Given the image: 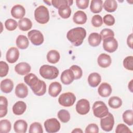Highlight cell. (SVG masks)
Segmentation results:
<instances>
[{
    "label": "cell",
    "instance_id": "24",
    "mask_svg": "<svg viewBox=\"0 0 133 133\" xmlns=\"http://www.w3.org/2000/svg\"><path fill=\"white\" fill-rule=\"evenodd\" d=\"M28 127L27 123L23 119H19L16 121L14 125L15 131L17 133H25Z\"/></svg>",
    "mask_w": 133,
    "mask_h": 133
},
{
    "label": "cell",
    "instance_id": "45",
    "mask_svg": "<svg viewBox=\"0 0 133 133\" xmlns=\"http://www.w3.org/2000/svg\"><path fill=\"white\" fill-rule=\"evenodd\" d=\"M115 132L116 133H131L132 131L129 128L124 124H119L117 125Z\"/></svg>",
    "mask_w": 133,
    "mask_h": 133
},
{
    "label": "cell",
    "instance_id": "41",
    "mask_svg": "<svg viewBox=\"0 0 133 133\" xmlns=\"http://www.w3.org/2000/svg\"><path fill=\"white\" fill-rule=\"evenodd\" d=\"M70 69L73 71L75 79H78L81 78L83 75V71L79 66L76 65H73L70 68Z\"/></svg>",
    "mask_w": 133,
    "mask_h": 133
},
{
    "label": "cell",
    "instance_id": "33",
    "mask_svg": "<svg viewBox=\"0 0 133 133\" xmlns=\"http://www.w3.org/2000/svg\"><path fill=\"white\" fill-rule=\"evenodd\" d=\"M109 105L113 109H118L121 107L122 104V99L118 97H111L108 101Z\"/></svg>",
    "mask_w": 133,
    "mask_h": 133
},
{
    "label": "cell",
    "instance_id": "38",
    "mask_svg": "<svg viewBox=\"0 0 133 133\" xmlns=\"http://www.w3.org/2000/svg\"><path fill=\"white\" fill-rule=\"evenodd\" d=\"M51 4L56 8H59L60 6L68 5L71 6L72 5L73 1L70 0H53L51 1Z\"/></svg>",
    "mask_w": 133,
    "mask_h": 133
},
{
    "label": "cell",
    "instance_id": "48",
    "mask_svg": "<svg viewBox=\"0 0 133 133\" xmlns=\"http://www.w3.org/2000/svg\"><path fill=\"white\" fill-rule=\"evenodd\" d=\"M89 0H76V4L77 7L82 9H85L88 6Z\"/></svg>",
    "mask_w": 133,
    "mask_h": 133
},
{
    "label": "cell",
    "instance_id": "2",
    "mask_svg": "<svg viewBox=\"0 0 133 133\" xmlns=\"http://www.w3.org/2000/svg\"><path fill=\"white\" fill-rule=\"evenodd\" d=\"M86 36L85 29L82 27H77L69 30L66 34L68 39L75 46H80Z\"/></svg>",
    "mask_w": 133,
    "mask_h": 133
},
{
    "label": "cell",
    "instance_id": "16",
    "mask_svg": "<svg viewBox=\"0 0 133 133\" xmlns=\"http://www.w3.org/2000/svg\"><path fill=\"white\" fill-rule=\"evenodd\" d=\"M98 65L103 68H106L109 66L111 64V57L106 54H100L97 59Z\"/></svg>",
    "mask_w": 133,
    "mask_h": 133
},
{
    "label": "cell",
    "instance_id": "40",
    "mask_svg": "<svg viewBox=\"0 0 133 133\" xmlns=\"http://www.w3.org/2000/svg\"><path fill=\"white\" fill-rule=\"evenodd\" d=\"M123 65L128 70H133V57L132 56L126 57L123 60Z\"/></svg>",
    "mask_w": 133,
    "mask_h": 133
},
{
    "label": "cell",
    "instance_id": "21",
    "mask_svg": "<svg viewBox=\"0 0 133 133\" xmlns=\"http://www.w3.org/2000/svg\"><path fill=\"white\" fill-rule=\"evenodd\" d=\"M14 83L10 79L6 78L1 82V90L4 93H10L13 89Z\"/></svg>",
    "mask_w": 133,
    "mask_h": 133
},
{
    "label": "cell",
    "instance_id": "32",
    "mask_svg": "<svg viewBox=\"0 0 133 133\" xmlns=\"http://www.w3.org/2000/svg\"><path fill=\"white\" fill-rule=\"evenodd\" d=\"M8 101L6 97H0V117H3L7 113Z\"/></svg>",
    "mask_w": 133,
    "mask_h": 133
},
{
    "label": "cell",
    "instance_id": "34",
    "mask_svg": "<svg viewBox=\"0 0 133 133\" xmlns=\"http://www.w3.org/2000/svg\"><path fill=\"white\" fill-rule=\"evenodd\" d=\"M123 119L124 122L127 125L131 126L133 124V111L131 110H127L123 114Z\"/></svg>",
    "mask_w": 133,
    "mask_h": 133
},
{
    "label": "cell",
    "instance_id": "25",
    "mask_svg": "<svg viewBox=\"0 0 133 133\" xmlns=\"http://www.w3.org/2000/svg\"><path fill=\"white\" fill-rule=\"evenodd\" d=\"M101 37L100 35L98 33H91L88 38V43L89 45L92 47H96L98 46L101 41Z\"/></svg>",
    "mask_w": 133,
    "mask_h": 133
},
{
    "label": "cell",
    "instance_id": "44",
    "mask_svg": "<svg viewBox=\"0 0 133 133\" xmlns=\"http://www.w3.org/2000/svg\"><path fill=\"white\" fill-rule=\"evenodd\" d=\"M91 23L95 27H99L102 25L103 20L102 17L99 15H94L91 19Z\"/></svg>",
    "mask_w": 133,
    "mask_h": 133
},
{
    "label": "cell",
    "instance_id": "46",
    "mask_svg": "<svg viewBox=\"0 0 133 133\" xmlns=\"http://www.w3.org/2000/svg\"><path fill=\"white\" fill-rule=\"evenodd\" d=\"M103 21L107 25L111 26L115 23V19L112 15L108 14L103 17Z\"/></svg>",
    "mask_w": 133,
    "mask_h": 133
},
{
    "label": "cell",
    "instance_id": "5",
    "mask_svg": "<svg viewBox=\"0 0 133 133\" xmlns=\"http://www.w3.org/2000/svg\"><path fill=\"white\" fill-rule=\"evenodd\" d=\"M94 115L98 118H102L108 115L109 110L106 104L101 101H96L92 105Z\"/></svg>",
    "mask_w": 133,
    "mask_h": 133
},
{
    "label": "cell",
    "instance_id": "27",
    "mask_svg": "<svg viewBox=\"0 0 133 133\" xmlns=\"http://www.w3.org/2000/svg\"><path fill=\"white\" fill-rule=\"evenodd\" d=\"M17 47L21 49H24L28 48L29 45V42L28 38L23 35H19L16 42Z\"/></svg>",
    "mask_w": 133,
    "mask_h": 133
},
{
    "label": "cell",
    "instance_id": "9",
    "mask_svg": "<svg viewBox=\"0 0 133 133\" xmlns=\"http://www.w3.org/2000/svg\"><path fill=\"white\" fill-rule=\"evenodd\" d=\"M28 36L31 43L36 46L42 44L44 42V36L38 30H31L28 33Z\"/></svg>",
    "mask_w": 133,
    "mask_h": 133
},
{
    "label": "cell",
    "instance_id": "28",
    "mask_svg": "<svg viewBox=\"0 0 133 133\" xmlns=\"http://www.w3.org/2000/svg\"><path fill=\"white\" fill-rule=\"evenodd\" d=\"M103 7L102 0H92L91 1L90 9L92 13L97 14L101 11Z\"/></svg>",
    "mask_w": 133,
    "mask_h": 133
},
{
    "label": "cell",
    "instance_id": "30",
    "mask_svg": "<svg viewBox=\"0 0 133 133\" xmlns=\"http://www.w3.org/2000/svg\"><path fill=\"white\" fill-rule=\"evenodd\" d=\"M104 9L108 12L115 11L117 7V4L115 0H105L103 4Z\"/></svg>",
    "mask_w": 133,
    "mask_h": 133
},
{
    "label": "cell",
    "instance_id": "49",
    "mask_svg": "<svg viewBox=\"0 0 133 133\" xmlns=\"http://www.w3.org/2000/svg\"><path fill=\"white\" fill-rule=\"evenodd\" d=\"M127 43L128 46L130 48H132V34L131 33L127 37Z\"/></svg>",
    "mask_w": 133,
    "mask_h": 133
},
{
    "label": "cell",
    "instance_id": "4",
    "mask_svg": "<svg viewBox=\"0 0 133 133\" xmlns=\"http://www.w3.org/2000/svg\"><path fill=\"white\" fill-rule=\"evenodd\" d=\"M34 17L39 23H47L49 20V14L47 8L43 5L37 7L34 11Z\"/></svg>",
    "mask_w": 133,
    "mask_h": 133
},
{
    "label": "cell",
    "instance_id": "26",
    "mask_svg": "<svg viewBox=\"0 0 133 133\" xmlns=\"http://www.w3.org/2000/svg\"><path fill=\"white\" fill-rule=\"evenodd\" d=\"M18 26L20 30L23 31H26L31 29L32 26V22L29 18H23L19 20Z\"/></svg>",
    "mask_w": 133,
    "mask_h": 133
},
{
    "label": "cell",
    "instance_id": "52",
    "mask_svg": "<svg viewBox=\"0 0 133 133\" xmlns=\"http://www.w3.org/2000/svg\"><path fill=\"white\" fill-rule=\"evenodd\" d=\"M45 3H47V5H51V4H50V1H44Z\"/></svg>",
    "mask_w": 133,
    "mask_h": 133
},
{
    "label": "cell",
    "instance_id": "7",
    "mask_svg": "<svg viewBox=\"0 0 133 133\" xmlns=\"http://www.w3.org/2000/svg\"><path fill=\"white\" fill-rule=\"evenodd\" d=\"M114 119L113 115L109 112L107 115L101 118L100 126L102 130L105 131H110L113 128Z\"/></svg>",
    "mask_w": 133,
    "mask_h": 133
},
{
    "label": "cell",
    "instance_id": "12",
    "mask_svg": "<svg viewBox=\"0 0 133 133\" xmlns=\"http://www.w3.org/2000/svg\"><path fill=\"white\" fill-rule=\"evenodd\" d=\"M19 57V50L15 47H10L7 51L6 58L7 61L10 63L16 62Z\"/></svg>",
    "mask_w": 133,
    "mask_h": 133
},
{
    "label": "cell",
    "instance_id": "37",
    "mask_svg": "<svg viewBox=\"0 0 133 133\" xmlns=\"http://www.w3.org/2000/svg\"><path fill=\"white\" fill-rule=\"evenodd\" d=\"M30 133H43V130L41 124L38 122H34L30 126Z\"/></svg>",
    "mask_w": 133,
    "mask_h": 133
},
{
    "label": "cell",
    "instance_id": "47",
    "mask_svg": "<svg viewBox=\"0 0 133 133\" xmlns=\"http://www.w3.org/2000/svg\"><path fill=\"white\" fill-rule=\"evenodd\" d=\"M85 132L86 133H98L99 132V128L96 124H90L86 128Z\"/></svg>",
    "mask_w": 133,
    "mask_h": 133
},
{
    "label": "cell",
    "instance_id": "50",
    "mask_svg": "<svg viewBox=\"0 0 133 133\" xmlns=\"http://www.w3.org/2000/svg\"><path fill=\"white\" fill-rule=\"evenodd\" d=\"M132 80H131L130 81L129 83L128 84V88L131 92H133L132 91Z\"/></svg>",
    "mask_w": 133,
    "mask_h": 133
},
{
    "label": "cell",
    "instance_id": "43",
    "mask_svg": "<svg viewBox=\"0 0 133 133\" xmlns=\"http://www.w3.org/2000/svg\"><path fill=\"white\" fill-rule=\"evenodd\" d=\"M0 76L1 77H4L7 75L8 71H9V66L7 63L4 61H0Z\"/></svg>",
    "mask_w": 133,
    "mask_h": 133
},
{
    "label": "cell",
    "instance_id": "31",
    "mask_svg": "<svg viewBox=\"0 0 133 133\" xmlns=\"http://www.w3.org/2000/svg\"><path fill=\"white\" fill-rule=\"evenodd\" d=\"M58 14L62 18H69L71 14V9L70 7V6L68 5H64L60 6L58 8Z\"/></svg>",
    "mask_w": 133,
    "mask_h": 133
},
{
    "label": "cell",
    "instance_id": "10",
    "mask_svg": "<svg viewBox=\"0 0 133 133\" xmlns=\"http://www.w3.org/2000/svg\"><path fill=\"white\" fill-rule=\"evenodd\" d=\"M103 48L106 51L112 53L118 48V43L114 37H110L103 40Z\"/></svg>",
    "mask_w": 133,
    "mask_h": 133
},
{
    "label": "cell",
    "instance_id": "19",
    "mask_svg": "<svg viewBox=\"0 0 133 133\" xmlns=\"http://www.w3.org/2000/svg\"><path fill=\"white\" fill-rule=\"evenodd\" d=\"M15 94L20 98H24L28 95V88L23 83L18 84L15 88Z\"/></svg>",
    "mask_w": 133,
    "mask_h": 133
},
{
    "label": "cell",
    "instance_id": "20",
    "mask_svg": "<svg viewBox=\"0 0 133 133\" xmlns=\"http://www.w3.org/2000/svg\"><path fill=\"white\" fill-rule=\"evenodd\" d=\"M26 109L25 103L22 101H18L16 102L12 107V112L17 115L23 114Z\"/></svg>",
    "mask_w": 133,
    "mask_h": 133
},
{
    "label": "cell",
    "instance_id": "22",
    "mask_svg": "<svg viewBox=\"0 0 133 133\" xmlns=\"http://www.w3.org/2000/svg\"><path fill=\"white\" fill-rule=\"evenodd\" d=\"M86 14L83 11L78 10L75 12L73 17L74 22L77 24H83L87 21Z\"/></svg>",
    "mask_w": 133,
    "mask_h": 133
},
{
    "label": "cell",
    "instance_id": "1",
    "mask_svg": "<svg viewBox=\"0 0 133 133\" xmlns=\"http://www.w3.org/2000/svg\"><path fill=\"white\" fill-rule=\"evenodd\" d=\"M24 82L29 85L35 95L38 96L44 95L46 91L45 83L40 80L34 74L29 73L24 77Z\"/></svg>",
    "mask_w": 133,
    "mask_h": 133
},
{
    "label": "cell",
    "instance_id": "51",
    "mask_svg": "<svg viewBox=\"0 0 133 133\" xmlns=\"http://www.w3.org/2000/svg\"><path fill=\"white\" fill-rule=\"evenodd\" d=\"M72 132L73 133V132H77V133H79V132H83V131H82V130L81 129H80V128H75V129H74L73 130H72Z\"/></svg>",
    "mask_w": 133,
    "mask_h": 133
},
{
    "label": "cell",
    "instance_id": "17",
    "mask_svg": "<svg viewBox=\"0 0 133 133\" xmlns=\"http://www.w3.org/2000/svg\"><path fill=\"white\" fill-rule=\"evenodd\" d=\"M98 92L102 97H109L112 92L111 86L107 83H102L98 87Z\"/></svg>",
    "mask_w": 133,
    "mask_h": 133
},
{
    "label": "cell",
    "instance_id": "18",
    "mask_svg": "<svg viewBox=\"0 0 133 133\" xmlns=\"http://www.w3.org/2000/svg\"><path fill=\"white\" fill-rule=\"evenodd\" d=\"M62 90L61 85L57 82L51 83L48 89V93L52 97H56L60 93Z\"/></svg>",
    "mask_w": 133,
    "mask_h": 133
},
{
    "label": "cell",
    "instance_id": "36",
    "mask_svg": "<svg viewBox=\"0 0 133 133\" xmlns=\"http://www.w3.org/2000/svg\"><path fill=\"white\" fill-rule=\"evenodd\" d=\"M58 117L62 123H67L70 121V114L68 111L62 109L60 110L57 114Z\"/></svg>",
    "mask_w": 133,
    "mask_h": 133
},
{
    "label": "cell",
    "instance_id": "13",
    "mask_svg": "<svg viewBox=\"0 0 133 133\" xmlns=\"http://www.w3.org/2000/svg\"><path fill=\"white\" fill-rule=\"evenodd\" d=\"M60 79L61 82L64 85H69L72 83L75 79V77L73 71L69 69H67L63 71L61 73Z\"/></svg>",
    "mask_w": 133,
    "mask_h": 133
},
{
    "label": "cell",
    "instance_id": "8",
    "mask_svg": "<svg viewBox=\"0 0 133 133\" xmlns=\"http://www.w3.org/2000/svg\"><path fill=\"white\" fill-rule=\"evenodd\" d=\"M44 125L46 131L49 133L57 132L60 129V124L56 118L47 119L45 121Z\"/></svg>",
    "mask_w": 133,
    "mask_h": 133
},
{
    "label": "cell",
    "instance_id": "42",
    "mask_svg": "<svg viewBox=\"0 0 133 133\" xmlns=\"http://www.w3.org/2000/svg\"><path fill=\"white\" fill-rule=\"evenodd\" d=\"M100 36L101 37V39L104 40V39L110 37H114V32L110 29H104L100 32Z\"/></svg>",
    "mask_w": 133,
    "mask_h": 133
},
{
    "label": "cell",
    "instance_id": "23",
    "mask_svg": "<svg viewBox=\"0 0 133 133\" xmlns=\"http://www.w3.org/2000/svg\"><path fill=\"white\" fill-rule=\"evenodd\" d=\"M101 81V77L99 74L96 72L91 73L88 77L89 85L92 87H96L99 85Z\"/></svg>",
    "mask_w": 133,
    "mask_h": 133
},
{
    "label": "cell",
    "instance_id": "14",
    "mask_svg": "<svg viewBox=\"0 0 133 133\" xmlns=\"http://www.w3.org/2000/svg\"><path fill=\"white\" fill-rule=\"evenodd\" d=\"M25 14V8L21 5H16L11 9V15L16 19H22Z\"/></svg>",
    "mask_w": 133,
    "mask_h": 133
},
{
    "label": "cell",
    "instance_id": "29",
    "mask_svg": "<svg viewBox=\"0 0 133 133\" xmlns=\"http://www.w3.org/2000/svg\"><path fill=\"white\" fill-rule=\"evenodd\" d=\"M47 61L52 64L57 63L60 58L59 52L56 50H51L47 54Z\"/></svg>",
    "mask_w": 133,
    "mask_h": 133
},
{
    "label": "cell",
    "instance_id": "6",
    "mask_svg": "<svg viewBox=\"0 0 133 133\" xmlns=\"http://www.w3.org/2000/svg\"><path fill=\"white\" fill-rule=\"evenodd\" d=\"M76 100V97L74 94L68 92L61 94L58 99L59 103L63 107H69L72 106Z\"/></svg>",
    "mask_w": 133,
    "mask_h": 133
},
{
    "label": "cell",
    "instance_id": "11",
    "mask_svg": "<svg viewBox=\"0 0 133 133\" xmlns=\"http://www.w3.org/2000/svg\"><path fill=\"white\" fill-rule=\"evenodd\" d=\"M76 112L81 115L87 114L90 110V103L85 99L79 100L76 104Z\"/></svg>",
    "mask_w": 133,
    "mask_h": 133
},
{
    "label": "cell",
    "instance_id": "39",
    "mask_svg": "<svg viewBox=\"0 0 133 133\" xmlns=\"http://www.w3.org/2000/svg\"><path fill=\"white\" fill-rule=\"evenodd\" d=\"M5 26L7 30L14 31L17 28L18 23L15 20L12 19H8L6 20L5 22Z\"/></svg>",
    "mask_w": 133,
    "mask_h": 133
},
{
    "label": "cell",
    "instance_id": "15",
    "mask_svg": "<svg viewBox=\"0 0 133 133\" xmlns=\"http://www.w3.org/2000/svg\"><path fill=\"white\" fill-rule=\"evenodd\" d=\"M31 69V68L30 64L24 62L18 63L15 67V71L21 75L28 74L30 72Z\"/></svg>",
    "mask_w": 133,
    "mask_h": 133
},
{
    "label": "cell",
    "instance_id": "3",
    "mask_svg": "<svg viewBox=\"0 0 133 133\" xmlns=\"http://www.w3.org/2000/svg\"><path fill=\"white\" fill-rule=\"evenodd\" d=\"M39 74L44 78L53 79L58 76L59 70L54 66L45 64L41 66Z\"/></svg>",
    "mask_w": 133,
    "mask_h": 133
},
{
    "label": "cell",
    "instance_id": "35",
    "mask_svg": "<svg viewBox=\"0 0 133 133\" xmlns=\"http://www.w3.org/2000/svg\"><path fill=\"white\" fill-rule=\"evenodd\" d=\"M11 128V123L7 119H2L0 122V132L7 133Z\"/></svg>",
    "mask_w": 133,
    "mask_h": 133
}]
</instances>
